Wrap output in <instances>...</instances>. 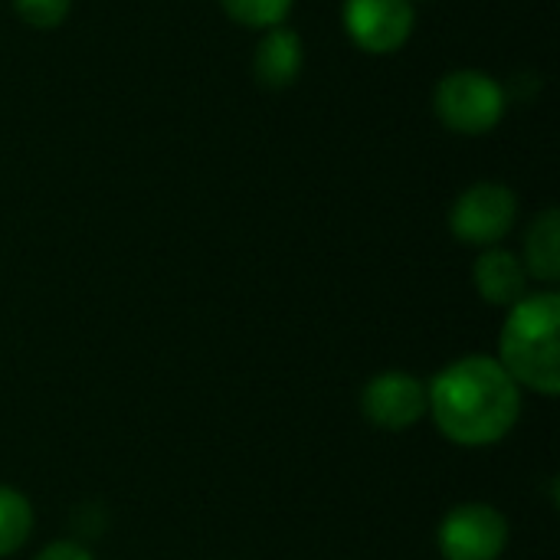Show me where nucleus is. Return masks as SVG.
Instances as JSON below:
<instances>
[{"mask_svg":"<svg viewBox=\"0 0 560 560\" xmlns=\"http://www.w3.org/2000/svg\"><path fill=\"white\" fill-rule=\"evenodd\" d=\"M341 23L351 43L371 56H394L417 26L413 0H341Z\"/></svg>","mask_w":560,"mask_h":560,"instance_id":"nucleus-7","label":"nucleus"},{"mask_svg":"<svg viewBox=\"0 0 560 560\" xmlns=\"http://www.w3.org/2000/svg\"><path fill=\"white\" fill-rule=\"evenodd\" d=\"M528 272L518 253L502 249V246H489L479 253L476 266H472V285L479 292L482 302L495 305V308H512L518 299L528 295Z\"/></svg>","mask_w":560,"mask_h":560,"instance_id":"nucleus-8","label":"nucleus"},{"mask_svg":"<svg viewBox=\"0 0 560 560\" xmlns=\"http://www.w3.org/2000/svg\"><path fill=\"white\" fill-rule=\"evenodd\" d=\"M518 220V194L499 180L466 187L450 207V233L476 249L499 246Z\"/></svg>","mask_w":560,"mask_h":560,"instance_id":"nucleus-5","label":"nucleus"},{"mask_svg":"<svg viewBox=\"0 0 560 560\" xmlns=\"http://www.w3.org/2000/svg\"><path fill=\"white\" fill-rule=\"evenodd\" d=\"M217 3L223 7V13L233 23L266 33V30L282 26L289 20L295 0H217Z\"/></svg>","mask_w":560,"mask_h":560,"instance_id":"nucleus-12","label":"nucleus"},{"mask_svg":"<svg viewBox=\"0 0 560 560\" xmlns=\"http://www.w3.org/2000/svg\"><path fill=\"white\" fill-rule=\"evenodd\" d=\"M302 62H305L302 36L282 23L266 30V36L259 39L253 56V72L262 89H289L302 75Z\"/></svg>","mask_w":560,"mask_h":560,"instance_id":"nucleus-9","label":"nucleus"},{"mask_svg":"<svg viewBox=\"0 0 560 560\" xmlns=\"http://www.w3.org/2000/svg\"><path fill=\"white\" fill-rule=\"evenodd\" d=\"M33 525H36L33 502L20 489L0 482V558L16 555L30 541Z\"/></svg>","mask_w":560,"mask_h":560,"instance_id":"nucleus-11","label":"nucleus"},{"mask_svg":"<svg viewBox=\"0 0 560 560\" xmlns=\"http://www.w3.org/2000/svg\"><path fill=\"white\" fill-rule=\"evenodd\" d=\"M522 394L495 354H463L427 384V417L456 446H495L518 427Z\"/></svg>","mask_w":560,"mask_h":560,"instance_id":"nucleus-1","label":"nucleus"},{"mask_svg":"<svg viewBox=\"0 0 560 560\" xmlns=\"http://www.w3.org/2000/svg\"><path fill=\"white\" fill-rule=\"evenodd\" d=\"M72 0H13L16 16L33 30H56L69 16Z\"/></svg>","mask_w":560,"mask_h":560,"instance_id":"nucleus-13","label":"nucleus"},{"mask_svg":"<svg viewBox=\"0 0 560 560\" xmlns=\"http://www.w3.org/2000/svg\"><path fill=\"white\" fill-rule=\"evenodd\" d=\"M512 525L492 502H459L436 528L443 560H499L509 551Z\"/></svg>","mask_w":560,"mask_h":560,"instance_id":"nucleus-4","label":"nucleus"},{"mask_svg":"<svg viewBox=\"0 0 560 560\" xmlns=\"http://www.w3.org/2000/svg\"><path fill=\"white\" fill-rule=\"evenodd\" d=\"M361 413L374 430L407 433L427 420V381L413 371H381L361 390Z\"/></svg>","mask_w":560,"mask_h":560,"instance_id":"nucleus-6","label":"nucleus"},{"mask_svg":"<svg viewBox=\"0 0 560 560\" xmlns=\"http://www.w3.org/2000/svg\"><path fill=\"white\" fill-rule=\"evenodd\" d=\"M495 358L522 390H535L541 397H558L560 295L555 289L528 292L512 308H505Z\"/></svg>","mask_w":560,"mask_h":560,"instance_id":"nucleus-2","label":"nucleus"},{"mask_svg":"<svg viewBox=\"0 0 560 560\" xmlns=\"http://www.w3.org/2000/svg\"><path fill=\"white\" fill-rule=\"evenodd\" d=\"M36 560H95V555L85 548V545H79V541H72V538H59V541H49Z\"/></svg>","mask_w":560,"mask_h":560,"instance_id":"nucleus-14","label":"nucleus"},{"mask_svg":"<svg viewBox=\"0 0 560 560\" xmlns=\"http://www.w3.org/2000/svg\"><path fill=\"white\" fill-rule=\"evenodd\" d=\"M522 262L528 279L555 285L560 279V213L558 207H545L525 233Z\"/></svg>","mask_w":560,"mask_h":560,"instance_id":"nucleus-10","label":"nucleus"},{"mask_svg":"<svg viewBox=\"0 0 560 560\" xmlns=\"http://www.w3.org/2000/svg\"><path fill=\"white\" fill-rule=\"evenodd\" d=\"M509 95L499 79L482 69H453L436 82L433 112L453 131L466 138L489 135L505 118Z\"/></svg>","mask_w":560,"mask_h":560,"instance_id":"nucleus-3","label":"nucleus"}]
</instances>
